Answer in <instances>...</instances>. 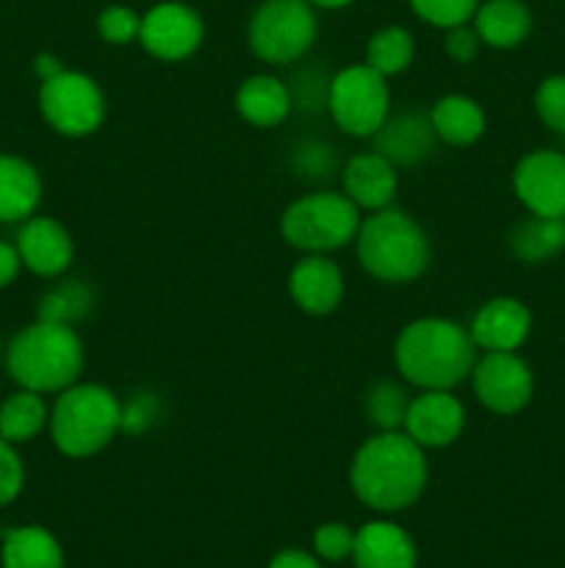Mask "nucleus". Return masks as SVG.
<instances>
[{
    "instance_id": "1",
    "label": "nucleus",
    "mask_w": 565,
    "mask_h": 568,
    "mask_svg": "<svg viewBox=\"0 0 565 568\" xmlns=\"http://www.w3.org/2000/svg\"><path fill=\"white\" fill-rule=\"evenodd\" d=\"M355 497L382 514L419 503L427 488L424 447L404 430H380L366 438L349 466Z\"/></svg>"
},
{
    "instance_id": "2",
    "label": "nucleus",
    "mask_w": 565,
    "mask_h": 568,
    "mask_svg": "<svg viewBox=\"0 0 565 568\" xmlns=\"http://www.w3.org/2000/svg\"><path fill=\"white\" fill-rule=\"evenodd\" d=\"M393 361L399 375L410 386L421 392L432 388L452 392L465 377H471L476 364V344L458 322L427 316L402 327L393 344Z\"/></svg>"
},
{
    "instance_id": "3",
    "label": "nucleus",
    "mask_w": 565,
    "mask_h": 568,
    "mask_svg": "<svg viewBox=\"0 0 565 568\" xmlns=\"http://www.w3.org/2000/svg\"><path fill=\"white\" fill-rule=\"evenodd\" d=\"M6 369L28 392H64L83 369V344L75 327L37 320L11 338Z\"/></svg>"
},
{
    "instance_id": "4",
    "label": "nucleus",
    "mask_w": 565,
    "mask_h": 568,
    "mask_svg": "<svg viewBox=\"0 0 565 568\" xmlns=\"http://www.w3.org/2000/svg\"><path fill=\"white\" fill-rule=\"evenodd\" d=\"M355 247L360 266L382 283L415 281L424 275L432 258L430 239L419 222L393 205L360 222Z\"/></svg>"
},
{
    "instance_id": "5",
    "label": "nucleus",
    "mask_w": 565,
    "mask_h": 568,
    "mask_svg": "<svg viewBox=\"0 0 565 568\" xmlns=\"http://www.w3.org/2000/svg\"><path fill=\"white\" fill-rule=\"evenodd\" d=\"M122 430V403L97 383H72L50 410V438L66 458H92Z\"/></svg>"
},
{
    "instance_id": "6",
    "label": "nucleus",
    "mask_w": 565,
    "mask_h": 568,
    "mask_svg": "<svg viewBox=\"0 0 565 568\" xmlns=\"http://www.w3.org/2000/svg\"><path fill=\"white\" fill-rule=\"evenodd\" d=\"M360 222V209L343 192H314L282 211L280 233L305 255H327L355 242Z\"/></svg>"
},
{
    "instance_id": "7",
    "label": "nucleus",
    "mask_w": 565,
    "mask_h": 568,
    "mask_svg": "<svg viewBox=\"0 0 565 568\" xmlns=\"http://www.w3.org/2000/svg\"><path fill=\"white\" fill-rule=\"evenodd\" d=\"M316 14L308 0H266L247 28L249 50L271 67L302 59L316 42Z\"/></svg>"
},
{
    "instance_id": "8",
    "label": "nucleus",
    "mask_w": 565,
    "mask_h": 568,
    "mask_svg": "<svg viewBox=\"0 0 565 568\" xmlns=\"http://www.w3.org/2000/svg\"><path fill=\"white\" fill-rule=\"evenodd\" d=\"M336 128L358 139H371L391 114V89L388 78L371 70L369 64L343 67L332 75L330 98H327Z\"/></svg>"
},
{
    "instance_id": "9",
    "label": "nucleus",
    "mask_w": 565,
    "mask_h": 568,
    "mask_svg": "<svg viewBox=\"0 0 565 568\" xmlns=\"http://www.w3.org/2000/svg\"><path fill=\"white\" fill-rule=\"evenodd\" d=\"M39 111L61 136L81 139L103 125L105 94L94 78L75 70H61L59 75L42 81Z\"/></svg>"
},
{
    "instance_id": "10",
    "label": "nucleus",
    "mask_w": 565,
    "mask_h": 568,
    "mask_svg": "<svg viewBox=\"0 0 565 568\" xmlns=\"http://www.w3.org/2000/svg\"><path fill=\"white\" fill-rule=\"evenodd\" d=\"M471 386L491 414L510 416L532 399V372L515 353H485L471 369Z\"/></svg>"
},
{
    "instance_id": "11",
    "label": "nucleus",
    "mask_w": 565,
    "mask_h": 568,
    "mask_svg": "<svg viewBox=\"0 0 565 568\" xmlns=\"http://www.w3.org/2000/svg\"><path fill=\"white\" fill-rule=\"evenodd\" d=\"M205 39V26L197 11L186 3H166L153 6L142 17V31L138 42L153 59L161 61H183L199 50Z\"/></svg>"
},
{
    "instance_id": "12",
    "label": "nucleus",
    "mask_w": 565,
    "mask_h": 568,
    "mask_svg": "<svg viewBox=\"0 0 565 568\" xmlns=\"http://www.w3.org/2000/svg\"><path fill=\"white\" fill-rule=\"evenodd\" d=\"M513 186L530 214L565 220V153L535 150L513 172Z\"/></svg>"
},
{
    "instance_id": "13",
    "label": "nucleus",
    "mask_w": 565,
    "mask_h": 568,
    "mask_svg": "<svg viewBox=\"0 0 565 568\" xmlns=\"http://www.w3.org/2000/svg\"><path fill=\"white\" fill-rule=\"evenodd\" d=\"M465 427V408L452 392L432 388L410 399L402 430L424 449H443L460 438Z\"/></svg>"
},
{
    "instance_id": "14",
    "label": "nucleus",
    "mask_w": 565,
    "mask_h": 568,
    "mask_svg": "<svg viewBox=\"0 0 565 568\" xmlns=\"http://www.w3.org/2000/svg\"><path fill=\"white\" fill-rule=\"evenodd\" d=\"M371 139L377 153L386 155L393 166H415L435 150L438 133L432 128L430 111L391 109L388 120Z\"/></svg>"
},
{
    "instance_id": "15",
    "label": "nucleus",
    "mask_w": 565,
    "mask_h": 568,
    "mask_svg": "<svg viewBox=\"0 0 565 568\" xmlns=\"http://www.w3.org/2000/svg\"><path fill=\"white\" fill-rule=\"evenodd\" d=\"M17 253L33 275L59 277L70 270L75 244L61 222L50 216H28L17 233Z\"/></svg>"
},
{
    "instance_id": "16",
    "label": "nucleus",
    "mask_w": 565,
    "mask_h": 568,
    "mask_svg": "<svg viewBox=\"0 0 565 568\" xmlns=\"http://www.w3.org/2000/svg\"><path fill=\"white\" fill-rule=\"evenodd\" d=\"M291 300L310 316H327L341 305L343 275L336 261L321 253H308L294 264L288 275Z\"/></svg>"
},
{
    "instance_id": "17",
    "label": "nucleus",
    "mask_w": 565,
    "mask_h": 568,
    "mask_svg": "<svg viewBox=\"0 0 565 568\" xmlns=\"http://www.w3.org/2000/svg\"><path fill=\"white\" fill-rule=\"evenodd\" d=\"M532 314L524 303L513 297H496L482 305L471 320V338L485 353H515L526 342Z\"/></svg>"
},
{
    "instance_id": "18",
    "label": "nucleus",
    "mask_w": 565,
    "mask_h": 568,
    "mask_svg": "<svg viewBox=\"0 0 565 568\" xmlns=\"http://www.w3.org/2000/svg\"><path fill=\"white\" fill-rule=\"evenodd\" d=\"M343 194L352 200L358 209L366 211H382L388 205H393V197H397L399 189V175L397 166L380 155L377 150H369V153H358L343 164L341 172Z\"/></svg>"
},
{
    "instance_id": "19",
    "label": "nucleus",
    "mask_w": 565,
    "mask_h": 568,
    "mask_svg": "<svg viewBox=\"0 0 565 568\" xmlns=\"http://www.w3.org/2000/svg\"><path fill=\"white\" fill-rule=\"evenodd\" d=\"M415 544L391 521H369L355 532L352 560L358 568H415Z\"/></svg>"
},
{
    "instance_id": "20",
    "label": "nucleus",
    "mask_w": 565,
    "mask_h": 568,
    "mask_svg": "<svg viewBox=\"0 0 565 568\" xmlns=\"http://www.w3.org/2000/svg\"><path fill=\"white\" fill-rule=\"evenodd\" d=\"M236 109L249 125L275 128L291 114V94L282 78L277 75H249L236 92Z\"/></svg>"
},
{
    "instance_id": "21",
    "label": "nucleus",
    "mask_w": 565,
    "mask_h": 568,
    "mask_svg": "<svg viewBox=\"0 0 565 568\" xmlns=\"http://www.w3.org/2000/svg\"><path fill=\"white\" fill-rule=\"evenodd\" d=\"M42 200V181L33 164L0 153V222H25Z\"/></svg>"
},
{
    "instance_id": "22",
    "label": "nucleus",
    "mask_w": 565,
    "mask_h": 568,
    "mask_svg": "<svg viewBox=\"0 0 565 568\" xmlns=\"http://www.w3.org/2000/svg\"><path fill=\"white\" fill-rule=\"evenodd\" d=\"M474 28L485 44L510 50L530 37L532 14L521 0H485L476 6Z\"/></svg>"
},
{
    "instance_id": "23",
    "label": "nucleus",
    "mask_w": 565,
    "mask_h": 568,
    "mask_svg": "<svg viewBox=\"0 0 565 568\" xmlns=\"http://www.w3.org/2000/svg\"><path fill=\"white\" fill-rule=\"evenodd\" d=\"M430 120L438 142H446L452 148H469L485 133V111L465 94H446L438 100L430 109Z\"/></svg>"
},
{
    "instance_id": "24",
    "label": "nucleus",
    "mask_w": 565,
    "mask_h": 568,
    "mask_svg": "<svg viewBox=\"0 0 565 568\" xmlns=\"http://www.w3.org/2000/svg\"><path fill=\"white\" fill-rule=\"evenodd\" d=\"M3 568H64V552L44 527H17L3 532Z\"/></svg>"
},
{
    "instance_id": "25",
    "label": "nucleus",
    "mask_w": 565,
    "mask_h": 568,
    "mask_svg": "<svg viewBox=\"0 0 565 568\" xmlns=\"http://www.w3.org/2000/svg\"><path fill=\"white\" fill-rule=\"evenodd\" d=\"M510 253L524 264H543L565 250V220L548 216H526L515 222L507 236Z\"/></svg>"
},
{
    "instance_id": "26",
    "label": "nucleus",
    "mask_w": 565,
    "mask_h": 568,
    "mask_svg": "<svg viewBox=\"0 0 565 568\" xmlns=\"http://www.w3.org/2000/svg\"><path fill=\"white\" fill-rule=\"evenodd\" d=\"M50 422L48 405L37 392L11 394L3 405H0V436L9 444H25L37 438Z\"/></svg>"
},
{
    "instance_id": "27",
    "label": "nucleus",
    "mask_w": 565,
    "mask_h": 568,
    "mask_svg": "<svg viewBox=\"0 0 565 568\" xmlns=\"http://www.w3.org/2000/svg\"><path fill=\"white\" fill-rule=\"evenodd\" d=\"M94 308L92 288L83 281H61L53 288L39 297L37 316L42 322H53V325H78L86 320Z\"/></svg>"
},
{
    "instance_id": "28",
    "label": "nucleus",
    "mask_w": 565,
    "mask_h": 568,
    "mask_svg": "<svg viewBox=\"0 0 565 568\" xmlns=\"http://www.w3.org/2000/svg\"><path fill=\"white\" fill-rule=\"evenodd\" d=\"M415 53L413 37L404 28L388 26L377 31L366 44V64L380 72L382 78L399 75L410 67Z\"/></svg>"
},
{
    "instance_id": "29",
    "label": "nucleus",
    "mask_w": 565,
    "mask_h": 568,
    "mask_svg": "<svg viewBox=\"0 0 565 568\" xmlns=\"http://www.w3.org/2000/svg\"><path fill=\"white\" fill-rule=\"evenodd\" d=\"M408 408V392L393 381L371 383L363 394L366 419H369L377 430H402Z\"/></svg>"
},
{
    "instance_id": "30",
    "label": "nucleus",
    "mask_w": 565,
    "mask_h": 568,
    "mask_svg": "<svg viewBox=\"0 0 565 568\" xmlns=\"http://www.w3.org/2000/svg\"><path fill=\"white\" fill-rule=\"evenodd\" d=\"M332 75L321 67H305L297 70L286 81L288 94H291V109L299 114H321L327 111V98H330Z\"/></svg>"
},
{
    "instance_id": "31",
    "label": "nucleus",
    "mask_w": 565,
    "mask_h": 568,
    "mask_svg": "<svg viewBox=\"0 0 565 568\" xmlns=\"http://www.w3.org/2000/svg\"><path fill=\"white\" fill-rule=\"evenodd\" d=\"M408 3L415 11V17L449 31V28L465 26L469 20H474L480 0H408Z\"/></svg>"
},
{
    "instance_id": "32",
    "label": "nucleus",
    "mask_w": 565,
    "mask_h": 568,
    "mask_svg": "<svg viewBox=\"0 0 565 568\" xmlns=\"http://www.w3.org/2000/svg\"><path fill=\"white\" fill-rule=\"evenodd\" d=\"M142 31V17L127 6H109L97 14V33L109 44H131Z\"/></svg>"
},
{
    "instance_id": "33",
    "label": "nucleus",
    "mask_w": 565,
    "mask_h": 568,
    "mask_svg": "<svg viewBox=\"0 0 565 568\" xmlns=\"http://www.w3.org/2000/svg\"><path fill=\"white\" fill-rule=\"evenodd\" d=\"M535 109L543 125L554 133H565V75H552L537 87Z\"/></svg>"
},
{
    "instance_id": "34",
    "label": "nucleus",
    "mask_w": 565,
    "mask_h": 568,
    "mask_svg": "<svg viewBox=\"0 0 565 568\" xmlns=\"http://www.w3.org/2000/svg\"><path fill=\"white\" fill-rule=\"evenodd\" d=\"M161 416V403L155 394H133L125 405H122V430L127 436H142L144 430L153 427V422Z\"/></svg>"
},
{
    "instance_id": "35",
    "label": "nucleus",
    "mask_w": 565,
    "mask_h": 568,
    "mask_svg": "<svg viewBox=\"0 0 565 568\" xmlns=\"http://www.w3.org/2000/svg\"><path fill=\"white\" fill-rule=\"evenodd\" d=\"M25 486V469H22L20 455L14 453V444L0 436V508L14 503Z\"/></svg>"
},
{
    "instance_id": "36",
    "label": "nucleus",
    "mask_w": 565,
    "mask_h": 568,
    "mask_svg": "<svg viewBox=\"0 0 565 568\" xmlns=\"http://www.w3.org/2000/svg\"><path fill=\"white\" fill-rule=\"evenodd\" d=\"M316 555L325 560H343L352 555L355 547V532L349 530L347 525H338V521H330V525H321L314 536Z\"/></svg>"
},
{
    "instance_id": "37",
    "label": "nucleus",
    "mask_w": 565,
    "mask_h": 568,
    "mask_svg": "<svg viewBox=\"0 0 565 568\" xmlns=\"http://www.w3.org/2000/svg\"><path fill=\"white\" fill-rule=\"evenodd\" d=\"M480 33H476V28H469V26H454L446 31V53L449 59L458 61V64H469V61L476 59V53H480Z\"/></svg>"
},
{
    "instance_id": "38",
    "label": "nucleus",
    "mask_w": 565,
    "mask_h": 568,
    "mask_svg": "<svg viewBox=\"0 0 565 568\" xmlns=\"http://www.w3.org/2000/svg\"><path fill=\"white\" fill-rule=\"evenodd\" d=\"M20 266H22V261H20V253H17V247L0 242V288H6L9 283H14Z\"/></svg>"
},
{
    "instance_id": "39",
    "label": "nucleus",
    "mask_w": 565,
    "mask_h": 568,
    "mask_svg": "<svg viewBox=\"0 0 565 568\" xmlns=\"http://www.w3.org/2000/svg\"><path fill=\"white\" fill-rule=\"evenodd\" d=\"M269 568H321L310 555L299 552V549H286V552L275 555Z\"/></svg>"
},
{
    "instance_id": "40",
    "label": "nucleus",
    "mask_w": 565,
    "mask_h": 568,
    "mask_svg": "<svg viewBox=\"0 0 565 568\" xmlns=\"http://www.w3.org/2000/svg\"><path fill=\"white\" fill-rule=\"evenodd\" d=\"M61 70H64V67H61V61L55 59V55H50V53H39L37 61H33V72H37V75L42 78V81H48V78L59 75Z\"/></svg>"
},
{
    "instance_id": "41",
    "label": "nucleus",
    "mask_w": 565,
    "mask_h": 568,
    "mask_svg": "<svg viewBox=\"0 0 565 568\" xmlns=\"http://www.w3.org/2000/svg\"><path fill=\"white\" fill-rule=\"evenodd\" d=\"M310 6H319V9H343V6H349L352 0H308Z\"/></svg>"
},
{
    "instance_id": "42",
    "label": "nucleus",
    "mask_w": 565,
    "mask_h": 568,
    "mask_svg": "<svg viewBox=\"0 0 565 568\" xmlns=\"http://www.w3.org/2000/svg\"><path fill=\"white\" fill-rule=\"evenodd\" d=\"M0 355H3V342H0Z\"/></svg>"
}]
</instances>
